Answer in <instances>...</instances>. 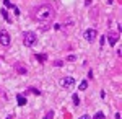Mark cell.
I'll use <instances>...</instances> for the list:
<instances>
[{
    "label": "cell",
    "instance_id": "20",
    "mask_svg": "<svg viewBox=\"0 0 122 119\" xmlns=\"http://www.w3.org/2000/svg\"><path fill=\"white\" fill-rule=\"evenodd\" d=\"M91 3V0H85V5H90Z\"/></svg>",
    "mask_w": 122,
    "mask_h": 119
},
{
    "label": "cell",
    "instance_id": "21",
    "mask_svg": "<svg viewBox=\"0 0 122 119\" xmlns=\"http://www.w3.org/2000/svg\"><path fill=\"white\" fill-rule=\"evenodd\" d=\"M44 119H47V118H44Z\"/></svg>",
    "mask_w": 122,
    "mask_h": 119
},
{
    "label": "cell",
    "instance_id": "16",
    "mask_svg": "<svg viewBox=\"0 0 122 119\" xmlns=\"http://www.w3.org/2000/svg\"><path fill=\"white\" fill-rule=\"evenodd\" d=\"M52 116H54V111H49V113H47V116H46V118H47V119H51Z\"/></svg>",
    "mask_w": 122,
    "mask_h": 119
},
{
    "label": "cell",
    "instance_id": "17",
    "mask_svg": "<svg viewBox=\"0 0 122 119\" xmlns=\"http://www.w3.org/2000/svg\"><path fill=\"white\" fill-rule=\"evenodd\" d=\"M13 11H15V15H16V16L20 15V10H18V7H13Z\"/></svg>",
    "mask_w": 122,
    "mask_h": 119
},
{
    "label": "cell",
    "instance_id": "5",
    "mask_svg": "<svg viewBox=\"0 0 122 119\" xmlns=\"http://www.w3.org/2000/svg\"><path fill=\"white\" fill-rule=\"evenodd\" d=\"M83 36H85V39H86V41H90V43H91V41H94V39H96L98 31H96V29H86Z\"/></svg>",
    "mask_w": 122,
    "mask_h": 119
},
{
    "label": "cell",
    "instance_id": "6",
    "mask_svg": "<svg viewBox=\"0 0 122 119\" xmlns=\"http://www.w3.org/2000/svg\"><path fill=\"white\" fill-rule=\"evenodd\" d=\"M107 41H109L111 46H114V44L119 41V33H112V31H111V33L107 34Z\"/></svg>",
    "mask_w": 122,
    "mask_h": 119
},
{
    "label": "cell",
    "instance_id": "15",
    "mask_svg": "<svg viewBox=\"0 0 122 119\" xmlns=\"http://www.w3.org/2000/svg\"><path fill=\"white\" fill-rule=\"evenodd\" d=\"M78 101H80V100H78V96H76V95H73V103H75L76 106H78Z\"/></svg>",
    "mask_w": 122,
    "mask_h": 119
},
{
    "label": "cell",
    "instance_id": "18",
    "mask_svg": "<svg viewBox=\"0 0 122 119\" xmlns=\"http://www.w3.org/2000/svg\"><path fill=\"white\" fill-rule=\"evenodd\" d=\"M78 119H91V118H90L88 114H83V116H80V118H78Z\"/></svg>",
    "mask_w": 122,
    "mask_h": 119
},
{
    "label": "cell",
    "instance_id": "4",
    "mask_svg": "<svg viewBox=\"0 0 122 119\" xmlns=\"http://www.w3.org/2000/svg\"><path fill=\"white\" fill-rule=\"evenodd\" d=\"M10 41H11L10 34L5 29H2V31H0V44H2V46H10Z\"/></svg>",
    "mask_w": 122,
    "mask_h": 119
},
{
    "label": "cell",
    "instance_id": "9",
    "mask_svg": "<svg viewBox=\"0 0 122 119\" xmlns=\"http://www.w3.org/2000/svg\"><path fill=\"white\" fill-rule=\"evenodd\" d=\"M0 13H2V16H3V18L7 20V21H8V23H11V18H10V16H8V13H7V10H2V11H0Z\"/></svg>",
    "mask_w": 122,
    "mask_h": 119
},
{
    "label": "cell",
    "instance_id": "7",
    "mask_svg": "<svg viewBox=\"0 0 122 119\" xmlns=\"http://www.w3.org/2000/svg\"><path fill=\"white\" fill-rule=\"evenodd\" d=\"M16 101H18L20 106H25V104H26V98H25V96H21V95L16 96Z\"/></svg>",
    "mask_w": 122,
    "mask_h": 119
},
{
    "label": "cell",
    "instance_id": "2",
    "mask_svg": "<svg viewBox=\"0 0 122 119\" xmlns=\"http://www.w3.org/2000/svg\"><path fill=\"white\" fill-rule=\"evenodd\" d=\"M36 43H38V36H36L33 31H26V33L23 34V44L26 47L36 46Z\"/></svg>",
    "mask_w": 122,
    "mask_h": 119
},
{
    "label": "cell",
    "instance_id": "14",
    "mask_svg": "<svg viewBox=\"0 0 122 119\" xmlns=\"http://www.w3.org/2000/svg\"><path fill=\"white\" fill-rule=\"evenodd\" d=\"M76 57L75 55H68V57H67V60H70V62H73V60H75Z\"/></svg>",
    "mask_w": 122,
    "mask_h": 119
},
{
    "label": "cell",
    "instance_id": "19",
    "mask_svg": "<svg viewBox=\"0 0 122 119\" xmlns=\"http://www.w3.org/2000/svg\"><path fill=\"white\" fill-rule=\"evenodd\" d=\"M116 119H122L121 118V113H116Z\"/></svg>",
    "mask_w": 122,
    "mask_h": 119
},
{
    "label": "cell",
    "instance_id": "12",
    "mask_svg": "<svg viewBox=\"0 0 122 119\" xmlns=\"http://www.w3.org/2000/svg\"><path fill=\"white\" fill-rule=\"evenodd\" d=\"M3 5H5V7H8V8H13V5H11V2H10V0H3Z\"/></svg>",
    "mask_w": 122,
    "mask_h": 119
},
{
    "label": "cell",
    "instance_id": "1",
    "mask_svg": "<svg viewBox=\"0 0 122 119\" xmlns=\"http://www.w3.org/2000/svg\"><path fill=\"white\" fill-rule=\"evenodd\" d=\"M33 16L38 21H51L56 16V10L51 5H39V7H36L33 10Z\"/></svg>",
    "mask_w": 122,
    "mask_h": 119
},
{
    "label": "cell",
    "instance_id": "11",
    "mask_svg": "<svg viewBox=\"0 0 122 119\" xmlns=\"http://www.w3.org/2000/svg\"><path fill=\"white\" fill-rule=\"evenodd\" d=\"M93 119H104V113H101V111H98L96 114L93 116Z\"/></svg>",
    "mask_w": 122,
    "mask_h": 119
},
{
    "label": "cell",
    "instance_id": "3",
    "mask_svg": "<svg viewBox=\"0 0 122 119\" xmlns=\"http://www.w3.org/2000/svg\"><path fill=\"white\" fill-rule=\"evenodd\" d=\"M73 85H75V78H73V77H64V78L60 80V87L65 88V90L67 88H72Z\"/></svg>",
    "mask_w": 122,
    "mask_h": 119
},
{
    "label": "cell",
    "instance_id": "10",
    "mask_svg": "<svg viewBox=\"0 0 122 119\" xmlns=\"http://www.w3.org/2000/svg\"><path fill=\"white\" fill-rule=\"evenodd\" d=\"M86 88H88V82H86V80H83V82L80 83V90H81V92H85Z\"/></svg>",
    "mask_w": 122,
    "mask_h": 119
},
{
    "label": "cell",
    "instance_id": "8",
    "mask_svg": "<svg viewBox=\"0 0 122 119\" xmlns=\"http://www.w3.org/2000/svg\"><path fill=\"white\" fill-rule=\"evenodd\" d=\"M15 69H16V72H18V73H26V69H25L21 64H15Z\"/></svg>",
    "mask_w": 122,
    "mask_h": 119
},
{
    "label": "cell",
    "instance_id": "13",
    "mask_svg": "<svg viewBox=\"0 0 122 119\" xmlns=\"http://www.w3.org/2000/svg\"><path fill=\"white\" fill-rule=\"evenodd\" d=\"M28 92L29 93H34V95H41V92H39V90H36V88H29Z\"/></svg>",
    "mask_w": 122,
    "mask_h": 119
}]
</instances>
